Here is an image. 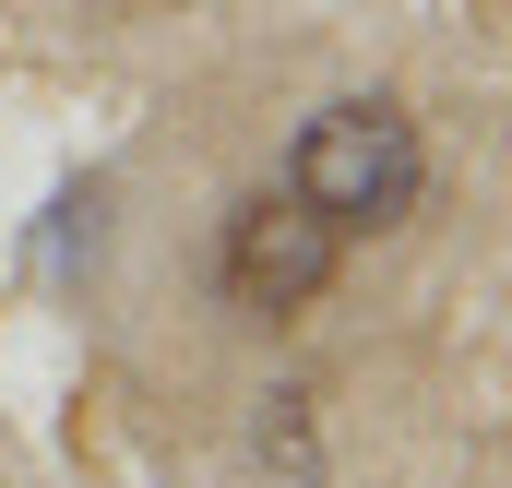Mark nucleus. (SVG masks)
Returning a JSON list of instances; mask_svg holds the SVG:
<instances>
[{"label":"nucleus","instance_id":"nucleus-2","mask_svg":"<svg viewBox=\"0 0 512 488\" xmlns=\"http://www.w3.org/2000/svg\"><path fill=\"white\" fill-rule=\"evenodd\" d=\"M334 262H346V239H334L298 191H251V203L227 215V239H215V286H227L239 322H298V310H322Z\"/></svg>","mask_w":512,"mask_h":488},{"label":"nucleus","instance_id":"nucleus-3","mask_svg":"<svg viewBox=\"0 0 512 488\" xmlns=\"http://www.w3.org/2000/svg\"><path fill=\"white\" fill-rule=\"evenodd\" d=\"M251 465L274 488H322V393L310 381H262L251 405Z\"/></svg>","mask_w":512,"mask_h":488},{"label":"nucleus","instance_id":"nucleus-1","mask_svg":"<svg viewBox=\"0 0 512 488\" xmlns=\"http://www.w3.org/2000/svg\"><path fill=\"white\" fill-rule=\"evenodd\" d=\"M286 191L334 227V239H370V227H405L417 191H429V143L393 96H334L322 120L298 131L286 155Z\"/></svg>","mask_w":512,"mask_h":488},{"label":"nucleus","instance_id":"nucleus-4","mask_svg":"<svg viewBox=\"0 0 512 488\" xmlns=\"http://www.w3.org/2000/svg\"><path fill=\"white\" fill-rule=\"evenodd\" d=\"M143 12H167V0H143Z\"/></svg>","mask_w":512,"mask_h":488}]
</instances>
